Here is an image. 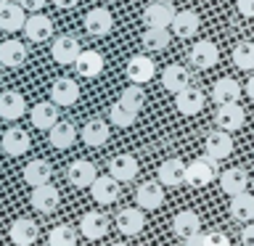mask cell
<instances>
[{"label":"cell","instance_id":"obj_1","mask_svg":"<svg viewBox=\"0 0 254 246\" xmlns=\"http://www.w3.org/2000/svg\"><path fill=\"white\" fill-rule=\"evenodd\" d=\"M217 178V159L212 156H201V159H193L188 164V172H186V183L193 188H204Z\"/></svg>","mask_w":254,"mask_h":246},{"label":"cell","instance_id":"obj_2","mask_svg":"<svg viewBox=\"0 0 254 246\" xmlns=\"http://www.w3.org/2000/svg\"><path fill=\"white\" fill-rule=\"evenodd\" d=\"M175 13H178V8H175L170 0H154V3L146 5V11H143V24H146V27H172Z\"/></svg>","mask_w":254,"mask_h":246},{"label":"cell","instance_id":"obj_3","mask_svg":"<svg viewBox=\"0 0 254 246\" xmlns=\"http://www.w3.org/2000/svg\"><path fill=\"white\" fill-rule=\"evenodd\" d=\"M90 196H93V201L101 204V206L114 204L117 198H119V180L111 178L109 172L106 175H98V178L93 180V185H90Z\"/></svg>","mask_w":254,"mask_h":246},{"label":"cell","instance_id":"obj_4","mask_svg":"<svg viewBox=\"0 0 254 246\" xmlns=\"http://www.w3.org/2000/svg\"><path fill=\"white\" fill-rule=\"evenodd\" d=\"M135 204L140 206L143 212H154L164 204V185L162 183H140L138 190H135Z\"/></svg>","mask_w":254,"mask_h":246},{"label":"cell","instance_id":"obj_5","mask_svg":"<svg viewBox=\"0 0 254 246\" xmlns=\"http://www.w3.org/2000/svg\"><path fill=\"white\" fill-rule=\"evenodd\" d=\"M186 172H188V164L183 159H167V162L159 164V183L164 188H178V185H186Z\"/></svg>","mask_w":254,"mask_h":246},{"label":"cell","instance_id":"obj_6","mask_svg":"<svg viewBox=\"0 0 254 246\" xmlns=\"http://www.w3.org/2000/svg\"><path fill=\"white\" fill-rule=\"evenodd\" d=\"M37 236H40V228H37V222L29 220V217L13 220L11 228H8V238H11L13 246H32L37 241Z\"/></svg>","mask_w":254,"mask_h":246},{"label":"cell","instance_id":"obj_7","mask_svg":"<svg viewBox=\"0 0 254 246\" xmlns=\"http://www.w3.org/2000/svg\"><path fill=\"white\" fill-rule=\"evenodd\" d=\"M59 188L53 185V183H45V185H37L32 188V196H29V204L35 212H43V214H51L56 212V206H59Z\"/></svg>","mask_w":254,"mask_h":246},{"label":"cell","instance_id":"obj_8","mask_svg":"<svg viewBox=\"0 0 254 246\" xmlns=\"http://www.w3.org/2000/svg\"><path fill=\"white\" fill-rule=\"evenodd\" d=\"M154 74H156V63H154V59H148V56L138 53L127 61V79H130V82L146 85L154 79Z\"/></svg>","mask_w":254,"mask_h":246},{"label":"cell","instance_id":"obj_9","mask_svg":"<svg viewBox=\"0 0 254 246\" xmlns=\"http://www.w3.org/2000/svg\"><path fill=\"white\" fill-rule=\"evenodd\" d=\"M204 151L206 156L217 159V162H222V159H228L230 154H233V138H230L228 130H214L204 138Z\"/></svg>","mask_w":254,"mask_h":246},{"label":"cell","instance_id":"obj_10","mask_svg":"<svg viewBox=\"0 0 254 246\" xmlns=\"http://www.w3.org/2000/svg\"><path fill=\"white\" fill-rule=\"evenodd\" d=\"M188 59L196 69H212L214 63L220 61V48L214 45L212 40H198V43H193V48H190Z\"/></svg>","mask_w":254,"mask_h":246},{"label":"cell","instance_id":"obj_11","mask_svg":"<svg viewBox=\"0 0 254 246\" xmlns=\"http://www.w3.org/2000/svg\"><path fill=\"white\" fill-rule=\"evenodd\" d=\"M79 53H82V48H79L77 37H71V35H61L51 43V56L56 63H71L74 66Z\"/></svg>","mask_w":254,"mask_h":246},{"label":"cell","instance_id":"obj_12","mask_svg":"<svg viewBox=\"0 0 254 246\" xmlns=\"http://www.w3.org/2000/svg\"><path fill=\"white\" fill-rule=\"evenodd\" d=\"M85 29L90 32L93 37H106L111 29H114V16L109 13V8H90L85 16Z\"/></svg>","mask_w":254,"mask_h":246},{"label":"cell","instance_id":"obj_13","mask_svg":"<svg viewBox=\"0 0 254 246\" xmlns=\"http://www.w3.org/2000/svg\"><path fill=\"white\" fill-rule=\"evenodd\" d=\"M204 101H206L204 90H198V87H193V85H188L186 90H180L178 95H175V106H178V111L183 117L198 114V111L204 109Z\"/></svg>","mask_w":254,"mask_h":246},{"label":"cell","instance_id":"obj_14","mask_svg":"<svg viewBox=\"0 0 254 246\" xmlns=\"http://www.w3.org/2000/svg\"><path fill=\"white\" fill-rule=\"evenodd\" d=\"M214 122H217L220 130L236 132V130H241L244 122H246V111H244V106H238V103H225V106L217 109Z\"/></svg>","mask_w":254,"mask_h":246},{"label":"cell","instance_id":"obj_15","mask_svg":"<svg viewBox=\"0 0 254 246\" xmlns=\"http://www.w3.org/2000/svg\"><path fill=\"white\" fill-rule=\"evenodd\" d=\"M51 101L56 106H74L79 101V85L69 77H61L51 85Z\"/></svg>","mask_w":254,"mask_h":246},{"label":"cell","instance_id":"obj_16","mask_svg":"<svg viewBox=\"0 0 254 246\" xmlns=\"http://www.w3.org/2000/svg\"><path fill=\"white\" fill-rule=\"evenodd\" d=\"M138 170H140L138 159H135L132 154H117V156H111V162H109V175H111V178H117L119 183L135 180Z\"/></svg>","mask_w":254,"mask_h":246},{"label":"cell","instance_id":"obj_17","mask_svg":"<svg viewBox=\"0 0 254 246\" xmlns=\"http://www.w3.org/2000/svg\"><path fill=\"white\" fill-rule=\"evenodd\" d=\"M95 178H98V170H95V164H93V162H85V159H77V162H71L69 170H66V180H69L74 188H90Z\"/></svg>","mask_w":254,"mask_h":246},{"label":"cell","instance_id":"obj_18","mask_svg":"<svg viewBox=\"0 0 254 246\" xmlns=\"http://www.w3.org/2000/svg\"><path fill=\"white\" fill-rule=\"evenodd\" d=\"M249 175H246L244 167H230V170H222L220 172V188L225 190L228 196H238L249 188Z\"/></svg>","mask_w":254,"mask_h":246},{"label":"cell","instance_id":"obj_19","mask_svg":"<svg viewBox=\"0 0 254 246\" xmlns=\"http://www.w3.org/2000/svg\"><path fill=\"white\" fill-rule=\"evenodd\" d=\"M241 82H236L233 77H220L217 82L212 85V101L217 106H225V103H238L241 98Z\"/></svg>","mask_w":254,"mask_h":246},{"label":"cell","instance_id":"obj_20","mask_svg":"<svg viewBox=\"0 0 254 246\" xmlns=\"http://www.w3.org/2000/svg\"><path fill=\"white\" fill-rule=\"evenodd\" d=\"M29 146H32L29 132L21 130V127H11V130H5V132H3V140H0V148H3L8 156H21V154H27Z\"/></svg>","mask_w":254,"mask_h":246},{"label":"cell","instance_id":"obj_21","mask_svg":"<svg viewBox=\"0 0 254 246\" xmlns=\"http://www.w3.org/2000/svg\"><path fill=\"white\" fill-rule=\"evenodd\" d=\"M24 35H27V40H32V43H48V40L53 37V21L48 19L45 13L29 16L27 24H24Z\"/></svg>","mask_w":254,"mask_h":246},{"label":"cell","instance_id":"obj_22","mask_svg":"<svg viewBox=\"0 0 254 246\" xmlns=\"http://www.w3.org/2000/svg\"><path fill=\"white\" fill-rule=\"evenodd\" d=\"M143 228H146V214H143L140 206H130V209H122L117 214V230L119 233L138 236Z\"/></svg>","mask_w":254,"mask_h":246},{"label":"cell","instance_id":"obj_23","mask_svg":"<svg viewBox=\"0 0 254 246\" xmlns=\"http://www.w3.org/2000/svg\"><path fill=\"white\" fill-rule=\"evenodd\" d=\"M27 111V103H24V95L16 90H5L0 93V119L5 122H16V119L24 117Z\"/></svg>","mask_w":254,"mask_h":246},{"label":"cell","instance_id":"obj_24","mask_svg":"<svg viewBox=\"0 0 254 246\" xmlns=\"http://www.w3.org/2000/svg\"><path fill=\"white\" fill-rule=\"evenodd\" d=\"M77 138H79V132L71 122H56L51 130H48V140H51V146L59 148V151L71 148L77 143Z\"/></svg>","mask_w":254,"mask_h":246},{"label":"cell","instance_id":"obj_25","mask_svg":"<svg viewBox=\"0 0 254 246\" xmlns=\"http://www.w3.org/2000/svg\"><path fill=\"white\" fill-rule=\"evenodd\" d=\"M79 233L85 238H90V241H98L109 233V220L103 212H87L82 214V220H79Z\"/></svg>","mask_w":254,"mask_h":246},{"label":"cell","instance_id":"obj_26","mask_svg":"<svg viewBox=\"0 0 254 246\" xmlns=\"http://www.w3.org/2000/svg\"><path fill=\"white\" fill-rule=\"evenodd\" d=\"M109 135H111V130L103 119H90V122L79 130V140L90 148H98V146H106L109 143Z\"/></svg>","mask_w":254,"mask_h":246},{"label":"cell","instance_id":"obj_27","mask_svg":"<svg viewBox=\"0 0 254 246\" xmlns=\"http://www.w3.org/2000/svg\"><path fill=\"white\" fill-rule=\"evenodd\" d=\"M29 119H32V127H37V130H51L59 122V106L53 101H40L37 106H32Z\"/></svg>","mask_w":254,"mask_h":246},{"label":"cell","instance_id":"obj_28","mask_svg":"<svg viewBox=\"0 0 254 246\" xmlns=\"http://www.w3.org/2000/svg\"><path fill=\"white\" fill-rule=\"evenodd\" d=\"M162 85L167 93L178 95L180 90H186V87L190 85V74L186 66H180V63H170L164 71H162Z\"/></svg>","mask_w":254,"mask_h":246},{"label":"cell","instance_id":"obj_29","mask_svg":"<svg viewBox=\"0 0 254 246\" xmlns=\"http://www.w3.org/2000/svg\"><path fill=\"white\" fill-rule=\"evenodd\" d=\"M27 56H29V51L21 40H5V43H0V63L8 69L21 66L27 61Z\"/></svg>","mask_w":254,"mask_h":246},{"label":"cell","instance_id":"obj_30","mask_svg":"<svg viewBox=\"0 0 254 246\" xmlns=\"http://www.w3.org/2000/svg\"><path fill=\"white\" fill-rule=\"evenodd\" d=\"M201 19H198L196 11H190V8H186V11H178L175 13V21H172V35L175 37H183V40H190L198 32V24Z\"/></svg>","mask_w":254,"mask_h":246},{"label":"cell","instance_id":"obj_31","mask_svg":"<svg viewBox=\"0 0 254 246\" xmlns=\"http://www.w3.org/2000/svg\"><path fill=\"white\" fill-rule=\"evenodd\" d=\"M74 69H77V74L85 77V79L98 77L103 71V56L98 51H82L74 61Z\"/></svg>","mask_w":254,"mask_h":246},{"label":"cell","instance_id":"obj_32","mask_svg":"<svg viewBox=\"0 0 254 246\" xmlns=\"http://www.w3.org/2000/svg\"><path fill=\"white\" fill-rule=\"evenodd\" d=\"M230 217L236 222H252L254 220V193L244 190L238 196H230Z\"/></svg>","mask_w":254,"mask_h":246},{"label":"cell","instance_id":"obj_33","mask_svg":"<svg viewBox=\"0 0 254 246\" xmlns=\"http://www.w3.org/2000/svg\"><path fill=\"white\" fill-rule=\"evenodd\" d=\"M172 230H175V236L188 238V236H193V233H201V220H198V214H196V212L183 209V212L175 214Z\"/></svg>","mask_w":254,"mask_h":246},{"label":"cell","instance_id":"obj_34","mask_svg":"<svg viewBox=\"0 0 254 246\" xmlns=\"http://www.w3.org/2000/svg\"><path fill=\"white\" fill-rule=\"evenodd\" d=\"M51 178H53V170L48 162H43V159H35V162H29L24 167V180H27V185H32V188L51 183Z\"/></svg>","mask_w":254,"mask_h":246},{"label":"cell","instance_id":"obj_35","mask_svg":"<svg viewBox=\"0 0 254 246\" xmlns=\"http://www.w3.org/2000/svg\"><path fill=\"white\" fill-rule=\"evenodd\" d=\"M27 24V16H24V8L19 3H8L3 11H0V29L3 32H19Z\"/></svg>","mask_w":254,"mask_h":246},{"label":"cell","instance_id":"obj_36","mask_svg":"<svg viewBox=\"0 0 254 246\" xmlns=\"http://www.w3.org/2000/svg\"><path fill=\"white\" fill-rule=\"evenodd\" d=\"M135 119H138V111L132 106H127L125 101H117L114 106L109 109V122L114 127H132Z\"/></svg>","mask_w":254,"mask_h":246},{"label":"cell","instance_id":"obj_37","mask_svg":"<svg viewBox=\"0 0 254 246\" xmlns=\"http://www.w3.org/2000/svg\"><path fill=\"white\" fill-rule=\"evenodd\" d=\"M170 40V27H146V32H143V45L151 51H164Z\"/></svg>","mask_w":254,"mask_h":246},{"label":"cell","instance_id":"obj_38","mask_svg":"<svg viewBox=\"0 0 254 246\" xmlns=\"http://www.w3.org/2000/svg\"><path fill=\"white\" fill-rule=\"evenodd\" d=\"M48 246H77V230L71 225H56L48 233Z\"/></svg>","mask_w":254,"mask_h":246},{"label":"cell","instance_id":"obj_39","mask_svg":"<svg viewBox=\"0 0 254 246\" xmlns=\"http://www.w3.org/2000/svg\"><path fill=\"white\" fill-rule=\"evenodd\" d=\"M233 63L244 71H252L254 69V43H249V40L238 43L233 48Z\"/></svg>","mask_w":254,"mask_h":246},{"label":"cell","instance_id":"obj_40","mask_svg":"<svg viewBox=\"0 0 254 246\" xmlns=\"http://www.w3.org/2000/svg\"><path fill=\"white\" fill-rule=\"evenodd\" d=\"M119 101H125L127 106H132L135 111H140L143 109V103H146V93H143V87L140 85H127L125 90H122V95H119Z\"/></svg>","mask_w":254,"mask_h":246},{"label":"cell","instance_id":"obj_41","mask_svg":"<svg viewBox=\"0 0 254 246\" xmlns=\"http://www.w3.org/2000/svg\"><path fill=\"white\" fill-rule=\"evenodd\" d=\"M204 246H230V241H228L225 233L212 230V233H204Z\"/></svg>","mask_w":254,"mask_h":246},{"label":"cell","instance_id":"obj_42","mask_svg":"<svg viewBox=\"0 0 254 246\" xmlns=\"http://www.w3.org/2000/svg\"><path fill=\"white\" fill-rule=\"evenodd\" d=\"M236 8L246 19H254V0H236Z\"/></svg>","mask_w":254,"mask_h":246},{"label":"cell","instance_id":"obj_43","mask_svg":"<svg viewBox=\"0 0 254 246\" xmlns=\"http://www.w3.org/2000/svg\"><path fill=\"white\" fill-rule=\"evenodd\" d=\"M241 244H244V246H254V220L244 225V230H241Z\"/></svg>","mask_w":254,"mask_h":246},{"label":"cell","instance_id":"obj_44","mask_svg":"<svg viewBox=\"0 0 254 246\" xmlns=\"http://www.w3.org/2000/svg\"><path fill=\"white\" fill-rule=\"evenodd\" d=\"M16 3H19L24 11H32V13H37L40 8L45 5V0H16Z\"/></svg>","mask_w":254,"mask_h":246},{"label":"cell","instance_id":"obj_45","mask_svg":"<svg viewBox=\"0 0 254 246\" xmlns=\"http://www.w3.org/2000/svg\"><path fill=\"white\" fill-rule=\"evenodd\" d=\"M183 246H204V233H193V236L183 238Z\"/></svg>","mask_w":254,"mask_h":246},{"label":"cell","instance_id":"obj_46","mask_svg":"<svg viewBox=\"0 0 254 246\" xmlns=\"http://www.w3.org/2000/svg\"><path fill=\"white\" fill-rule=\"evenodd\" d=\"M244 90H246V95H249V98L254 101V74L246 79V87H244Z\"/></svg>","mask_w":254,"mask_h":246},{"label":"cell","instance_id":"obj_47","mask_svg":"<svg viewBox=\"0 0 254 246\" xmlns=\"http://www.w3.org/2000/svg\"><path fill=\"white\" fill-rule=\"evenodd\" d=\"M53 3L59 5V8H74V5L79 3V0H53Z\"/></svg>","mask_w":254,"mask_h":246},{"label":"cell","instance_id":"obj_48","mask_svg":"<svg viewBox=\"0 0 254 246\" xmlns=\"http://www.w3.org/2000/svg\"><path fill=\"white\" fill-rule=\"evenodd\" d=\"M8 5V0H0V11H3V8Z\"/></svg>","mask_w":254,"mask_h":246},{"label":"cell","instance_id":"obj_49","mask_svg":"<svg viewBox=\"0 0 254 246\" xmlns=\"http://www.w3.org/2000/svg\"><path fill=\"white\" fill-rule=\"evenodd\" d=\"M111 246H130V244H122V241H119V244H111Z\"/></svg>","mask_w":254,"mask_h":246},{"label":"cell","instance_id":"obj_50","mask_svg":"<svg viewBox=\"0 0 254 246\" xmlns=\"http://www.w3.org/2000/svg\"><path fill=\"white\" fill-rule=\"evenodd\" d=\"M249 185H252V190H254V178H252V183H249Z\"/></svg>","mask_w":254,"mask_h":246},{"label":"cell","instance_id":"obj_51","mask_svg":"<svg viewBox=\"0 0 254 246\" xmlns=\"http://www.w3.org/2000/svg\"><path fill=\"white\" fill-rule=\"evenodd\" d=\"M106 3H117V0H106Z\"/></svg>","mask_w":254,"mask_h":246}]
</instances>
